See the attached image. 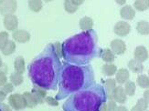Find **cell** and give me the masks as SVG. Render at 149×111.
<instances>
[{"label":"cell","instance_id":"cell-21","mask_svg":"<svg viewBox=\"0 0 149 111\" xmlns=\"http://www.w3.org/2000/svg\"><path fill=\"white\" fill-rule=\"evenodd\" d=\"M23 97L25 99V101H26V105H27V108H33L35 107H37L38 105V101L37 99H35L34 95L31 93V91H26L23 94Z\"/></svg>","mask_w":149,"mask_h":111},{"label":"cell","instance_id":"cell-41","mask_svg":"<svg viewBox=\"0 0 149 111\" xmlns=\"http://www.w3.org/2000/svg\"><path fill=\"white\" fill-rule=\"evenodd\" d=\"M116 111H129V110H128V108L125 106L120 105V106L117 107V109H116Z\"/></svg>","mask_w":149,"mask_h":111},{"label":"cell","instance_id":"cell-45","mask_svg":"<svg viewBox=\"0 0 149 111\" xmlns=\"http://www.w3.org/2000/svg\"><path fill=\"white\" fill-rule=\"evenodd\" d=\"M2 66H3V62H2V58H1V57H0V68H1Z\"/></svg>","mask_w":149,"mask_h":111},{"label":"cell","instance_id":"cell-4","mask_svg":"<svg viewBox=\"0 0 149 111\" xmlns=\"http://www.w3.org/2000/svg\"><path fill=\"white\" fill-rule=\"evenodd\" d=\"M107 100L104 88L102 85L95 83L70 96L62 108L63 111H99Z\"/></svg>","mask_w":149,"mask_h":111},{"label":"cell","instance_id":"cell-23","mask_svg":"<svg viewBox=\"0 0 149 111\" xmlns=\"http://www.w3.org/2000/svg\"><path fill=\"white\" fill-rule=\"evenodd\" d=\"M136 31L142 36L149 35V22L146 20H141L136 25Z\"/></svg>","mask_w":149,"mask_h":111},{"label":"cell","instance_id":"cell-2","mask_svg":"<svg viewBox=\"0 0 149 111\" xmlns=\"http://www.w3.org/2000/svg\"><path fill=\"white\" fill-rule=\"evenodd\" d=\"M62 57L67 63L85 66L101 56L98 35L95 30L82 31L67 38L61 44Z\"/></svg>","mask_w":149,"mask_h":111},{"label":"cell","instance_id":"cell-10","mask_svg":"<svg viewBox=\"0 0 149 111\" xmlns=\"http://www.w3.org/2000/svg\"><path fill=\"white\" fill-rule=\"evenodd\" d=\"M113 100H114L116 103L121 104V105L127 101V95L125 94L124 87L117 86L115 88L113 93Z\"/></svg>","mask_w":149,"mask_h":111},{"label":"cell","instance_id":"cell-6","mask_svg":"<svg viewBox=\"0 0 149 111\" xmlns=\"http://www.w3.org/2000/svg\"><path fill=\"white\" fill-rule=\"evenodd\" d=\"M17 8V4L16 0H6L0 6V14L6 17L8 15H14Z\"/></svg>","mask_w":149,"mask_h":111},{"label":"cell","instance_id":"cell-38","mask_svg":"<svg viewBox=\"0 0 149 111\" xmlns=\"http://www.w3.org/2000/svg\"><path fill=\"white\" fill-rule=\"evenodd\" d=\"M6 82H8V77L6 76L0 77V88H1Z\"/></svg>","mask_w":149,"mask_h":111},{"label":"cell","instance_id":"cell-29","mask_svg":"<svg viewBox=\"0 0 149 111\" xmlns=\"http://www.w3.org/2000/svg\"><path fill=\"white\" fill-rule=\"evenodd\" d=\"M28 5H29V9L36 13L40 12L42 9V6H43V3L41 0H29Z\"/></svg>","mask_w":149,"mask_h":111},{"label":"cell","instance_id":"cell-22","mask_svg":"<svg viewBox=\"0 0 149 111\" xmlns=\"http://www.w3.org/2000/svg\"><path fill=\"white\" fill-rule=\"evenodd\" d=\"M117 67L114 64H104L102 68V74L106 77H113L117 73Z\"/></svg>","mask_w":149,"mask_h":111},{"label":"cell","instance_id":"cell-1","mask_svg":"<svg viewBox=\"0 0 149 111\" xmlns=\"http://www.w3.org/2000/svg\"><path fill=\"white\" fill-rule=\"evenodd\" d=\"M62 68L61 58L56 54L52 43L48 44L28 66L29 77L34 86L48 90L59 87Z\"/></svg>","mask_w":149,"mask_h":111},{"label":"cell","instance_id":"cell-12","mask_svg":"<svg viewBox=\"0 0 149 111\" xmlns=\"http://www.w3.org/2000/svg\"><path fill=\"white\" fill-rule=\"evenodd\" d=\"M120 16L124 20H133L135 17V9L130 5H125L120 9Z\"/></svg>","mask_w":149,"mask_h":111},{"label":"cell","instance_id":"cell-11","mask_svg":"<svg viewBox=\"0 0 149 111\" xmlns=\"http://www.w3.org/2000/svg\"><path fill=\"white\" fill-rule=\"evenodd\" d=\"M12 37L16 42L21 43V44L27 43L30 39L29 32H28L27 30H24V29H17L15 32H13Z\"/></svg>","mask_w":149,"mask_h":111},{"label":"cell","instance_id":"cell-24","mask_svg":"<svg viewBox=\"0 0 149 111\" xmlns=\"http://www.w3.org/2000/svg\"><path fill=\"white\" fill-rule=\"evenodd\" d=\"M136 84L141 88L149 89V77L146 74H141L136 78Z\"/></svg>","mask_w":149,"mask_h":111},{"label":"cell","instance_id":"cell-36","mask_svg":"<svg viewBox=\"0 0 149 111\" xmlns=\"http://www.w3.org/2000/svg\"><path fill=\"white\" fill-rule=\"evenodd\" d=\"M54 46V49H55V52H56V54L59 56L60 58L62 57V46L60 42H56L53 44Z\"/></svg>","mask_w":149,"mask_h":111},{"label":"cell","instance_id":"cell-34","mask_svg":"<svg viewBox=\"0 0 149 111\" xmlns=\"http://www.w3.org/2000/svg\"><path fill=\"white\" fill-rule=\"evenodd\" d=\"M106 105H107V109L108 111H116L117 109V103H116L114 100L113 99H110V100H107L106 102Z\"/></svg>","mask_w":149,"mask_h":111},{"label":"cell","instance_id":"cell-30","mask_svg":"<svg viewBox=\"0 0 149 111\" xmlns=\"http://www.w3.org/2000/svg\"><path fill=\"white\" fill-rule=\"evenodd\" d=\"M78 8H79V6H77L73 2L72 0H66L65 2H64V9H65L66 12L70 13V14H73L75 13Z\"/></svg>","mask_w":149,"mask_h":111},{"label":"cell","instance_id":"cell-18","mask_svg":"<svg viewBox=\"0 0 149 111\" xmlns=\"http://www.w3.org/2000/svg\"><path fill=\"white\" fill-rule=\"evenodd\" d=\"M80 28L82 31H90V30H93V19L90 17H83L80 19Z\"/></svg>","mask_w":149,"mask_h":111},{"label":"cell","instance_id":"cell-7","mask_svg":"<svg viewBox=\"0 0 149 111\" xmlns=\"http://www.w3.org/2000/svg\"><path fill=\"white\" fill-rule=\"evenodd\" d=\"M110 49H111L113 54L116 56H122L125 53L126 51V44L124 40L120 38H115L110 44Z\"/></svg>","mask_w":149,"mask_h":111},{"label":"cell","instance_id":"cell-16","mask_svg":"<svg viewBox=\"0 0 149 111\" xmlns=\"http://www.w3.org/2000/svg\"><path fill=\"white\" fill-rule=\"evenodd\" d=\"M31 93L34 95L35 99H37L38 104H43L45 102V99H46L47 96V90L44 89L42 88L34 86L33 88L31 90Z\"/></svg>","mask_w":149,"mask_h":111},{"label":"cell","instance_id":"cell-31","mask_svg":"<svg viewBox=\"0 0 149 111\" xmlns=\"http://www.w3.org/2000/svg\"><path fill=\"white\" fill-rule=\"evenodd\" d=\"M148 106H149V104L142 97V99H139L137 100L136 104H135V106L134 108L138 111H147Z\"/></svg>","mask_w":149,"mask_h":111},{"label":"cell","instance_id":"cell-27","mask_svg":"<svg viewBox=\"0 0 149 111\" xmlns=\"http://www.w3.org/2000/svg\"><path fill=\"white\" fill-rule=\"evenodd\" d=\"M125 94L127 95V97H133L135 94V91H136V84H135L134 81H130L129 80L128 82H126L125 84Z\"/></svg>","mask_w":149,"mask_h":111},{"label":"cell","instance_id":"cell-48","mask_svg":"<svg viewBox=\"0 0 149 111\" xmlns=\"http://www.w3.org/2000/svg\"><path fill=\"white\" fill-rule=\"evenodd\" d=\"M148 77H149V70H148Z\"/></svg>","mask_w":149,"mask_h":111},{"label":"cell","instance_id":"cell-50","mask_svg":"<svg viewBox=\"0 0 149 111\" xmlns=\"http://www.w3.org/2000/svg\"><path fill=\"white\" fill-rule=\"evenodd\" d=\"M0 111H1V110H0Z\"/></svg>","mask_w":149,"mask_h":111},{"label":"cell","instance_id":"cell-46","mask_svg":"<svg viewBox=\"0 0 149 111\" xmlns=\"http://www.w3.org/2000/svg\"><path fill=\"white\" fill-rule=\"evenodd\" d=\"M130 111H138V110H136V109H135V108H131V110H130Z\"/></svg>","mask_w":149,"mask_h":111},{"label":"cell","instance_id":"cell-25","mask_svg":"<svg viewBox=\"0 0 149 111\" xmlns=\"http://www.w3.org/2000/svg\"><path fill=\"white\" fill-rule=\"evenodd\" d=\"M134 8L140 12L147 10L149 8V0H136L134 3Z\"/></svg>","mask_w":149,"mask_h":111},{"label":"cell","instance_id":"cell-33","mask_svg":"<svg viewBox=\"0 0 149 111\" xmlns=\"http://www.w3.org/2000/svg\"><path fill=\"white\" fill-rule=\"evenodd\" d=\"M14 85H13L12 83H10V82H6L4 86L0 88V90H2L4 93H6V95L8 94H11L13 91H14Z\"/></svg>","mask_w":149,"mask_h":111},{"label":"cell","instance_id":"cell-44","mask_svg":"<svg viewBox=\"0 0 149 111\" xmlns=\"http://www.w3.org/2000/svg\"><path fill=\"white\" fill-rule=\"evenodd\" d=\"M116 3H117V4H119V5H123L122 6H125V1H116Z\"/></svg>","mask_w":149,"mask_h":111},{"label":"cell","instance_id":"cell-42","mask_svg":"<svg viewBox=\"0 0 149 111\" xmlns=\"http://www.w3.org/2000/svg\"><path fill=\"white\" fill-rule=\"evenodd\" d=\"M99 111H108L107 109V105H106V103H104L103 105L100 108V110Z\"/></svg>","mask_w":149,"mask_h":111},{"label":"cell","instance_id":"cell-19","mask_svg":"<svg viewBox=\"0 0 149 111\" xmlns=\"http://www.w3.org/2000/svg\"><path fill=\"white\" fill-rule=\"evenodd\" d=\"M100 57L105 62V64H113L115 60V55L110 48L102 49Z\"/></svg>","mask_w":149,"mask_h":111},{"label":"cell","instance_id":"cell-3","mask_svg":"<svg viewBox=\"0 0 149 111\" xmlns=\"http://www.w3.org/2000/svg\"><path fill=\"white\" fill-rule=\"evenodd\" d=\"M93 84H95V76L92 65L78 66L63 62L58 87L59 91L55 99L58 101L62 100Z\"/></svg>","mask_w":149,"mask_h":111},{"label":"cell","instance_id":"cell-35","mask_svg":"<svg viewBox=\"0 0 149 111\" xmlns=\"http://www.w3.org/2000/svg\"><path fill=\"white\" fill-rule=\"evenodd\" d=\"M45 102L51 107H58L59 106V101H58L55 97H47L46 99H45Z\"/></svg>","mask_w":149,"mask_h":111},{"label":"cell","instance_id":"cell-8","mask_svg":"<svg viewBox=\"0 0 149 111\" xmlns=\"http://www.w3.org/2000/svg\"><path fill=\"white\" fill-rule=\"evenodd\" d=\"M131 31V26L128 22L126 21H118L114 25L113 28V32L115 33V35H117L118 37H126L129 35Z\"/></svg>","mask_w":149,"mask_h":111},{"label":"cell","instance_id":"cell-39","mask_svg":"<svg viewBox=\"0 0 149 111\" xmlns=\"http://www.w3.org/2000/svg\"><path fill=\"white\" fill-rule=\"evenodd\" d=\"M143 99L149 104V89H146V90H145Z\"/></svg>","mask_w":149,"mask_h":111},{"label":"cell","instance_id":"cell-9","mask_svg":"<svg viewBox=\"0 0 149 111\" xmlns=\"http://www.w3.org/2000/svg\"><path fill=\"white\" fill-rule=\"evenodd\" d=\"M3 24L6 30L15 32L18 27V18L15 15L6 16L3 19Z\"/></svg>","mask_w":149,"mask_h":111},{"label":"cell","instance_id":"cell-28","mask_svg":"<svg viewBox=\"0 0 149 111\" xmlns=\"http://www.w3.org/2000/svg\"><path fill=\"white\" fill-rule=\"evenodd\" d=\"M9 80H10V83L14 85V87H17V86H20V85L23 83L24 78L21 74H18L17 72H13L9 76Z\"/></svg>","mask_w":149,"mask_h":111},{"label":"cell","instance_id":"cell-37","mask_svg":"<svg viewBox=\"0 0 149 111\" xmlns=\"http://www.w3.org/2000/svg\"><path fill=\"white\" fill-rule=\"evenodd\" d=\"M0 110L1 111H12V108L8 105V104L0 103Z\"/></svg>","mask_w":149,"mask_h":111},{"label":"cell","instance_id":"cell-13","mask_svg":"<svg viewBox=\"0 0 149 111\" xmlns=\"http://www.w3.org/2000/svg\"><path fill=\"white\" fill-rule=\"evenodd\" d=\"M134 59L140 61L141 63L146 61L149 57L147 48L144 47V46H138V47L135 48L134 51Z\"/></svg>","mask_w":149,"mask_h":111},{"label":"cell","instance_id":"cell-32","mask_svg":"<svg viewBox=\"0 0 149 111\" xmlns=\"http://www.w3.org/2000/svg\"><path fill=\"white\" fill-rule=\"evenodd\" d=\"M8 37H9V35L8 32H6V31L0 32V50H2L5 48L6 43L9 41Z\"/></svg>","mask_w":149,"mask_h":111},{"label":"cell","instance_id":"cell-14","mask_svg":"<svg viewBox=\"0 0 149 111\" xmlns=\"http://www.w3.org/2000/svg\"><path fill=\"white\" fill-rule=\"evenodd\" d=\"M102 87L104 88L105 92L107 95V99H113V93L115 89V88L117 87V83H116L115 79L113 78H108V79L103 81Z\"/></svg>","mask_w":149,"mask_h":111},{"label":"cell","instance_id":"cell-47","mask_svg":"<svg viewBox=\"0 0 149 111\" xmlns=\"http://www.w3.org/2000/svg\"><path fill=\"white\" fill-rule=\"evenodd\" d=\"M3 2H4V0H0V6L3 4Z\"/></svg>","mask_w":149,"mask_h":111},{"label":"cell","instance_id":"cell-49","mask_svg":"<svg viewBox=\"0 0 149 111\" xmlns=\"http://www.w3.org/2000/svg\"><path fill=\"white\" fill-rule=\"evenodd\" d=\"M147 111H149V110H147Z\"/></svg>","mask_w":149,"mask_h":111},{"label":"cell","instance_id":"cell-20","mask_svg":"<svg viewBox=\"0 0 149 111\" xmlns=\"http://www.w3.org/2000/svg\"><path fill=\"white\" fill-rule=\"evenodd\" d=\"M14 68H15V72L23 75L26 71V63L25 59L23 57H17L15 58L14 61Z\"/></svg>","mask_w":149,"mask_h":111},{"label":"cell","instance_id":"cell-15","mask_svg":"<svg viewBox=\"0 0 149 111\" xmlns=\"http://www.w3.org/2000/svg\"><path fill=\"white\" fill-rule=\"evenodd\" d=\"M129 78H130V72L126 68H120L117 70V73L115 74V81L120 86L128 82Z\"/></svg>","mask_w":149,"mask_h":111},{"label":"cell","instance_id":"cell-40","mask_svg":"<svg viewBox=\"0 0 149 111\" xmlns=\"http://www.w3.org/2000/svg\"><path fill=\"white\" fill-rule=\"evenodd\" d=\"M6 94L4 93L2 90H0V103H3V101L6 99Z\"/></svg>","mask_w":149,"mask_h":111},{"label":"cell","instance_id":"cell-17","mask_svg":"<svg viewBox=\"0 0 149 111\" xmlns=\"http://www.w3.org/2000/svg\"><path fill=\"white\" fill-rule=\"evenodd\" d=\"M128 68L130 71H132L133 73L139 74V75H141V73H143V71H144L143 63L134 59V58H133V59H131L128 62Z\"/></svg>","mask_w":149,"mask_h":111},{"label":"cell","instance_id":"cell-26","mask_svg":"<svg viewBox=\"0 0 149 111\" xmlns=\"http://www.w3.org/2000/svg\"><path fill=\"white\" fill-rule=\"evenodd\" d=\"M16 51V43L13 40H9L6 45L5 46V48L1 50L2 54L4 56H10Z\"/></svg>","mask_w":149,"mask_h":111},{"label":"cell","instance_id":"cell-5","mask_svg":"<svg viewBox=\"0 0 149 111\" xmlns=\"http://www.w3.org/2000/svg\"><path fill=\"white\" fill-rule=\"evenodd\" d=\"M8 105L12 108V109H14L16 111L19 110H23L27 108L26 105V101L23 95L15 93V94H11L8 97Z\"/></svg>","mask_w":149,"mask_h":111},{"label":"cell","instance_id":"cell-43","mask_svg":"<svg viewBox=\"0 0 149 111\" xmlns=\"http://www.w3.org/2000/svg\"><path fill=\"white\" fill-rule=\"evenodd\" d=\"M72 2H73L77 6H80L81 5L83 4V1H82V0H81V1H78V0H72Z\"/></svg>","mask_w":149,"mask_h":111}]
</instances>
